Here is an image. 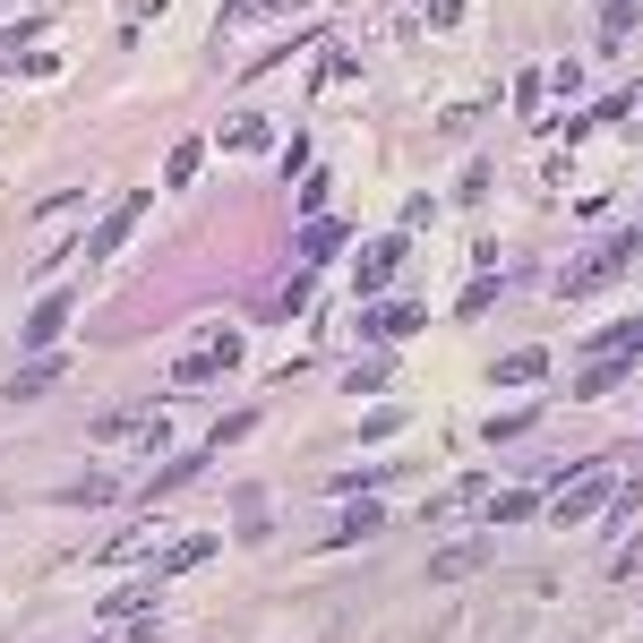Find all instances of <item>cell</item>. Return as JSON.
I'll return each mask as SVG.
<instances>
[{
	"instance_id": "obj_1",
	"label": "cell",
	"mask_w": 643,
	"mask_h": 643,
	"mask_svg": "<svg viewBox=\"0 0 643 643\" xmlns=\"http://www.w3.org/2000/svg\"><path fill=\"white\" fill-rule=\"evenodd\" d=\"M635 249H643V224H635V232H618V241H601V249L583 257V266H567V275H558V292H601L610 275H626V266H635Z\"/></svg>"
},
{
	"instance_id": "obj_2",
	"label": "cell",
	"mask_w": 643,
	"mask_h": 643,
	"mask_svg": "<svg viewBox=\"0 0 643 643\" xmlns=\"http://www.w3.org/2000/svg\"><path fill=\"white\" fill-rule=\"evenodd\" d=\"M95 438L103 447H163V412H103Z\"/></svg>"
},
{
	"instance_id": "obj_3",
	"label": "cell",
	"mask_w": 643,
	"mask_h": 643,
	"mask_svg": "<svg viewBox=\"0 0 643 643\" xmlns=\"http://www.w3.org/2000/svg\"><path fill=\"white\" fill-rule=\"evenodd\" d=\"M610 498H618V481H610V472H583V481L567 489L558 507H549V523H583V514H601Z\"/></svg>"
},
{
	"instance_id": "obj_4",
	"label": "cell",
	"mask_w": 643,
	"mask_h": 643,
	"mask_svg": "<svg viewBox=\"0 0 643 643\" xmlns=\"http://www.w3.org/2000/svg\"><path fill=\"white\" fill-rule=\"evenodd\" d=\"M420 300H386V309H369V326H360V335H378V344H412L420 335Z\"/></svg>"
},
{
	"instance_id": "obj_5",
	"label": "cell",
	"mask_w": 643,
	"mask_h": 643,
	"mask_svg": "<svg viewBox=\"0 0 643 643\" xmlns=\"http://www.w3.org/2000/svg\"><path fill=\"white\" fill-rule=\"evenodd\" d=\"M69 378V353H43V360H27V369H18V378L0 386V395H9V404H34V395H43V386H61Z\"/></svg>"
},
{
	"instance_id": "obj_6",
	"label": "cell",
	"mask_w": 643,
	"mask_h": 643,
	"mask_svg": "<svg viewBox=\"0 0 643 643\" xmlns=\"http://www.w3.org/2000/svg\"><path fill=\"white\" fill-rule=\"evenodd\" d=\"M404 232H386V241H369V249H360V292H378V284H395V266H404Z\"/></svg>"
},
{
	"instance_id": "obj_7",
	"label": "cell",
	"mask_w": 643,
	"mask_h": 643,
	"mask_svg": "<svg viewBox=\"0 0 643 643\" xmlns=\"http://www.w3.org/2000/svg\"><path fill=\"white\" fill-rule=\"evenodd\" d=\"M137 215H146V197H121V206H112V215H103V232L95 241H86V257H112L129 241V232H137Z\"/></svg>"
},
{
	"instance_id": "obj_8",
	"label": "cell",
	"mask_w": 643,
	"mask_h": 643,
	"mask_svg": "<svg viewBox=\"0 0 643 643\" xmlns=\"http://www.w3.org/2000/svg\"><path fill=\"white\" fill-rule=\"evenodd\" d=\"M206 558H215V532H190V541H172L155 558V575H190V567H206Z\"/></svg>"
},
{
	"instance_id": "obj_9",
	"label": "cell",
	"mask_w": 643,
	"mask_h": 643,
	"mask_svg": "<svg viewBox=\"0 0 643 643\" xmlns=\"http://www.w3.org/2000/svg\"><path fill=\"white\" fill-rule=\"evenodd\" d=\"M61 326H69V292H52V300H43V309H34L18 335H27V344H61Z\"/></svg>"
},
{
	"instance_id": "obj_10",
	"label": "cell",
	"mask_w": 643,
	"mask_h": 643,
	"mask_svg": "<svg viewBox=\"0 0 643 643\" xmlns=\"http://www.w3.org/2000/svg\"><path fill=\"white\" fill-rule=\"evenodd\" d=\"M206 463H215V447H197V455H172V463H163L155 481H146V498H163V489H181V481H197Z\"/></svg>"
},
{
	"instance_id": "obj_11",
	"label": "cell",
	"mask_w": 643,
	"mask_h": 643,
	"mask_svg": "<svg viewBox=\"0 0 643 643\" xmlns=\"http://www.w3.org/2000/svg\"><path fill=\"white\" fill-rule=\"evenodd\" d=\"M532 378H549V353H507L489 369V386H532Z\"/></svg>"
},
{
	"instance_id": "obj_12",
	"label": "cell",
	"mask_w": 643,
	"mask_h": 643,
	"mask_svg": "<svg viewBox=\"0 0 643 643\" xmlns=\"http://www.w3.org/2000/svg\"><path fill=\"white\" fill-rule=\"evenodd\" d=\"M481 558H489L481 541H463V549H438V558H429V575H438V583H455V575H472Z\"/></svg>"
},
{
	"instance_id": "obj_13",
	"label": "cell",
	"mask_w": 643,
	"mask_h": 643,
	"mask_svg": "<svg viewBox=\"0 0 643 643\" xmlns=\"http://www.w3.org/2000/svg\"><path fill=\"white\" fill-rule=\"evenodd\" d=\"M197 163H206V137H181V146H172V163H163V181L181 190V181H197Z\"/></svg>"
},
{
	"instance_id": "obj_14",
	"label": "cell",
	"mask_w": 643,
	"mask_h": 643,
	"mask_svg": "<svg viewBox=\"0 0 643 643\" xmlns=\"http://www.w3.org/2000/svg\"><path fill=\"white\" fill-rule=\"evenodd\" d=\"M266 137H275V129L257 121V112H241V121L224 129V146H232V155H257V146H266Z\"/></svg>"
},
{
	"instance_id": "obj_15",
	"label": "cell",
	"mask_w": 643,
	"mask_h": 643,
	"mask_svg": "<svg viewBox=\"0 0 643 643\" xmlns=\"http://www.w3.org/2000/svg\"><path fill=\"white\" fill-rule=\"evenodd\" d=\"M523 514H541L532 489H507V498H489V523H523Z\"/></svg>"
},
{
	"instance_id": "obj_16",
	"label": "cell",
	"mask_w": 643,
	"mask_h": 643,
	"mask_svg": "<svg viewBox=\"0 0 643 643\" xmlns=\"http://www.w3.org/2000/svg\"><path fill=\"white\" fill-rule=\"evenodd\" d=\"M335 249H344V224H309V232H300V257H309V266L335 257Z\"/></svg>"
},
{
	"instance_id": "obj_17",
	"label": "cell",
	"mask_w": 643,
	"mask_h": 643,
	"mask_svg": "<svg viewBox=\"0 0 643 643\" xmlns=\"http://www.w3.org/2000/svg\"><path fill=\"white\" fill-rule=\"evenodd\" d=\"M335 541H378V507H353V514H344V532H335Z\"/></svg>"
},
{
	"instance_id": "obj_18",
	"label": "cell",
	"mask_w": 643,
	"mask_h": 643,
	"mask_svg": "<svg viewBox=\"0 0 643 643\" xmlns=\"http://www.w3.org/2000/svg\"><path fill=\"white\" fill-rule=\"evenodd\" d=\"M69 498H78V507H103V498H112V472H86V481H69Z\"/></svg>"
},
{
	"instance_id": "obj_19",
	"label": "cell",
	"mask_w": 643,
	"mask_h": 643,
	"mask_svg": "<svg viewBox=\"0 0 643 643\" xmlns=\"http://www.w3.org/2000/svg\"><path fill=\"white\" fill-rule=\"evenodd\" d=\"M429 27H463V0H429Z\"/></svg>"
}]
</instances>
